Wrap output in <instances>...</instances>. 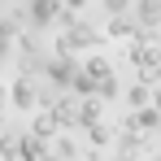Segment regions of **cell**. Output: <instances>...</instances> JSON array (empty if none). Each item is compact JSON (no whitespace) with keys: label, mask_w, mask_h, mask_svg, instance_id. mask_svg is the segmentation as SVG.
I'll return each instance as SVG.
<instances>
[{"label":"cell","mask_w":161,"mask_h":161,"mask_svg":"<svg viewBox=\"0 0 161 161\" xmlns=\"http://www.w3.org/2000/svg\"><path fill=\"white\" fill-rule=\"evenodd\" d=\"M57 18V0H31V22L35 26H48Z\"/></svg>","instance_id":"6da1fadb"},{"label":"cell","mask_w":161,"mask_h":161,"mask_svg":"<svg viewBox=\"0 0 161 161\" xmlns=\"http://www.w3.org/2000/svg\"><path fill=\"white\" fill-rule=\"evenodd\" d=\"M135 18H139V22H148V26H153V22H161V0H139Z\"/></svg>","instance_id":"7a4b0ae2"},{"label":"cell","mask_w":161,"mask_h":161,"mask_svg":"<svg viewBox=\"0 0 161 161\" xmlns=\"http://www.w3.org/2000/svg\"><path fill=\"white\" fill-rule=\"evenodd\" d=\"M13 96H18V105H22V109H31V105H35V92H31V83H18V92H13Z\"/></svg>","instance_id":"3957f363"},{"label":"cell","mask_w":161,"mask_h":161,"mask_svg":"<svg viewBox=\"0 0 161 161\" xmlns=\"http://www.w3.org/2000/svg\"><path fill=\"white\" fill-rule=\"evenodd\" d=\"M131 105H135V109L148 105V87H131Z\"/></svg>","instance_id":"277c9868"},{"label":"cell","mask_w":161,"mask_h":161,"mask_svg":"<svg viewBox=\"0 0 161 161\" xmlns=\"http://www.w3.org/2000/svg\"><path fill=\"white\" fill-rule=\"evenodd\" d=\"M113 35H131V18H113Z\"/></svg>","instance_id":"5b68a950"},{"label":"cell","mask_w":161,"mask_h":161,"mask_svg":"<svg viewBox=\"0 0 161 161\" xmlns=\"http://www.w3.org/2000/svg\"><path fill=\"white\" fill-rule=\"evenodd\" d=\"M35 135H53V118H39L35 122Z\"/></svg>","instance_id":"8992f818"},{"label":"cell","mask_w":161,"mask_h":161,"mask_svg":"<svg viewBox=\"0 0 161 161\" xmlns=\"http://www.w3.org/2000/svg\"><path fill=\"white\" fill-rule=\"evenodd\" d=\"M109 9H113V13H126V9H131V0H109Z\"/></svg>","instance_id":"52a82bcc"},{"label":"cell","mask_w":161,"mask_h":161,"mask_svg":"<svg viewBox=\"0 0 161 161\" xmlns=\"http://www.w3.org/2000/svg\"><path fill=\"white\" fill-rule=\"evenodd\" d=\"M70 4H74V9H79V4H83V0H70Z\"/></svg>","instance_id":"ba28073f"}]
</instances>
